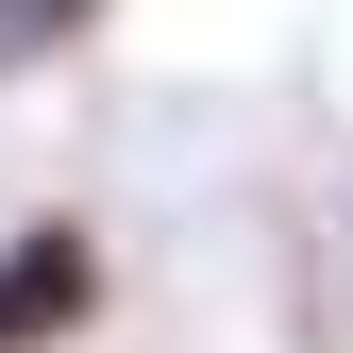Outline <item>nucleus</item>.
I'll list each match as a JSON object with an SVG mask.
<instances>
[{"label": "nucleus", "instance_id": "f257e3e1", "mask_svg": "<svg viewBox=\"0 0 353 353\" xmlns=\"http://www.w3.org/2000/svg\"><path fill=\"white\" fill-rule=\"evenodd\" d=\"M84 320H101V236H84V219L0 236V353H68Z\"/></svg>", "mask_w": 353, "mask_h": 353}]
</instances>
